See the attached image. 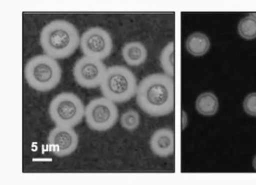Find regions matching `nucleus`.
Returning a JSON list of instances; mask_svg holds the SVG:
<instances>
[{
    "label": "nucleus",
    "instance_id": "1",
    "mask_svg": "<svg viewBox=\"0 0 256 185\" xmlns=\"http://www.w3.org/2000/svg\"><path fill=\"white\" fill-rule=\"evenodd\" d=\"M174 80L167 74H151L138 85L137 104L150 116L170 114L174 109Z\"/></svg>",
    "mask_w": 256,
    "mask_h": 185
},
{
    "label": "nucleus",
    "instance_id": "2",
    "mask_svg": "<svg viewBox=\"0 0 256 185\" xmlns=\"http://www.w3.org/2000/svg\"><path fill=\"white\" fill-rule=\"evenodd\" d=\"M80 41L78 30L66 20H52L44 26L40 34V44L44 53L56 60L70 56Z\"/></svg>",
    "mask_w": 256,
    "mask_h": 185
},
{
    "label": "nucleus",
    "instance_id": "3",
    "mask_svg": "<svg viewBox=\"0 0 256 185\" xmlns=\"http://www.w3.org/2000/svg\"><path fill=\"white\" fill-rule=\"evenodd\" d=\"M28 84L40 92H48L59 84L62 68L56 58L48 55H36L30 58L24 68Z\"/></svg>",
    "mask_w": 256,
    "mask_h": 185
},
{
    "label": "nucleus",
    "instance_id": "4",
    "mask_svg": "<svg viewBox=\"0 0 256 185\" xmlns=\"http://www.w3.org/2000/svg\"><path fill=\"white\" fill-rule=\"evenodd\" d=\"M100 86L104 97L118 104L127 102L134 98L138 88L134 72L121 66L107 68Z\"/></svg>",
    "mask_w": 256,
    "mask_h": 185
},
{
    "label": "nucleus",
    "instance_id": "5",
    "mask_svg": "<svg viewBox=\"0 0 256 185\" xmlns=\"http://www.w3.org/2000/svg\"><path fill=\"white\" fill-rule=\"evenodd\" d=\"M48 113L56 126L72 128L82 122L85 108L76 94L62 92L50 101Z\"/></svg>",
    "mask_w": 256,
    "mask_h": 185
},
{
    "label": "nucleus",
    "instance_id": "6",
    "mask_svg": "<svg viewBox=\"0 0 256 185\" xmlns=\"http://www.w3.org/2000/svg\"><path fill=\"white\" fill-rule=\"evenodd\" d=\"M85 118L90 129L106 131L113 128L118 120V110L114 102L102 97L96 98L85 108Z\"/></svg>",
    "mask_w": 256,
    "mask_h": 185
},
{
    "label": "nucleus",
    "instance_id": "7",
    "mask_svg": "<svg viewBox=\"0 0 256 185\" xmlns=\"http://www.w3.org/2000/svg\"><path fill=\"white\" fill-rule=\"evenodd\" d=\"M80 48L84 56L105 60L112 53L113 41L106 30L94 26L82 34Z\"/></svg>",
    "mask_w": 256,
    "mask_h": 185
},
{
    "label": "nucleus",
    "instance_id": "8",
    "mask_svg": "<svg viewBox=\"0 0 256 185\" xmlns=\"http://www.w3.org/2000/svg\"><path fill=\"white\" fill-rule=\"evenodd\" d=\"M106 70L102 60L84 56L76 62L72 74L80 86L94 88L100 86Z\"/></svg>",
    "mask_w": 256,
    "mask_h": 185
},
{
    "label": "nucleus",
    "instance_id": "9",
    "mask_svg": "<svg viewBox=\"0 0 256 185\" xmlns=\"http://www.w3.org/2000/svg\"><path fill=\"white\" fill-rule=\"evenodd\" d=\"M50 152L56 156L72 154L78 144V136L72 128L58 127L50 131L48 138Z\"/></svg>",
    "mask_w": 256,
    "mask_h": 185
},
{
    "label": "nucleus",
    "instance_id": "10",
    "mask_svg": "<svg viewBox=\"0 0 256 185\" xmlns=\"http://www.w3.org/2000/svg\"><path fill=\"white\" fill-rule=\"evenodd\" d=\"M150 148L156 156L167 158L174 152V134L168 128L158 130L152 136Z\"/></svg>",
    "mask_w": 256,
    "mask_h": 185
},
{
    "label": "nucleus",
    "instance_id": "11",
    "mask_svg": "<svg viewBox=\"0 0 256 185\" xmlns=\"http://www.w3.org/2000/svg\"><path fill=\"white\" fill-rule=\"evenodd\" d=\"M123 58L130 66H139L148 58V50L140 42H130L126 44L122 50Z\"/></svg>",
    "mask_w": 256,
    "mask_h": 185
},
{
    "label": "nucleus",
    "instance_id": "12",
    "mask_svg": "<svg viewBox=\"0 0 256 185\" xmlns=\"http://www.w3.org/2000/svg\"><path fill=\"white\" fill-rule=\"evenodd\" d=\"M186 46L190 54L195 56H203L210 48V40L206 34L196 32L188 38Z\"/></svg>",
    "mask_w": 256,
    "mask_h": 185
},
{
    "label": "nucleus",
    "instance_id": "13",
    "mask_svg": "<svg viewBox=\"0 0 256 185\" xmlns=\"http://www.w3.org/2000/svg\"><path fill=\"white\" fill-rule=\"evenodd\" d=\"M197 112L204 116H213L219 108L218 98L214 93L207 92L200 94L196 102Z\"/></svg>",
    "mask_w": 256,
    "mask_h": 185
},
{
    "label": "nucleus",
    "instance_id": "14",
    "mask_svg": "<svg viewBox=\"0 0 256 185\" xmlns=\"http://www.w3.org/2000/svg\"><path fill=\"white\" fill-rule=\"evenodd\" d=\"M161 67L167 75L173 78L174 76V42H168L161 52Z\"/></svg>",
    "mask_w": 256,
    "mask_h": 185
},
{
    "label": "nucleus",
    "instance_id": "15",
    "mask_svg": "<svg viewBox=\"0 0 256 185\" xmlns=\"http://www.w3.org/2000/svg\"><path fill=\"white\" fill-rule=\"evenodd\" d=\"M238 32L246 40L256 38V20L251 16L244 17L238 24Z\"/></svg>",
    "mask_w": 256,
    "mask_h": 185
},
{
    "label": "nucleus",
    "instance_id": "16",
    "mask_svg": "<svg viewBox=\"0 0 256 185\" xmlns=\"http://www.w3.org/2000/svg\"><path fill=\"white\" fill-rule=\"evenodd\" d=\"M120 123L124 129L128 130H134L140 124V116L135 110H129L122 115Z\"/></svg>",
    "mask_w": 256,
    "mask_h": 185
},
{
    "label": "nucleus",
    "instance_id": "17",
    "mask_svg": "<svg viewBox=\"0 0 256 185\" xmlns=\"http://www.w3.org/2000/svg\"><path fill=\"white\" fill-rule=\"evenodd\" d=\"M243 108L248 115L256 116V92L250 93L244 98Z\"/></svg>",
    "mask_w": 256,
    "mask_h": 185
},
{
    "label": "nucleus",
    "instance_id": "18",
    "mask_svg": "<svg viewBox=\"0 0 256 185\" xmlns=\"http://www.w3.org/2000/svg\"><path fill=\"white\" fill-rule=\"evenodd\" d=\"M252 166H254V169L256 170V156L254 158V160H252Z\"/></svg>",
    "mask_w": 256,
    "mask_h": 185
},
{
    "label": "nucleus",
    "instance_id": "19",
    "mask_svg": "<svg viewBox=\"0 0 256 185\" xmlns=\"http://www.w3.org/2000/svg\"><path fill=\"white\" fill-rule=\"evenodd\" d=\"M250 16H251L254 17V18H255L256 20V12H252V14H250Z\"/></svg>",
    "mask_w": 256,
    "mask_h": 185
}]
</instances>
